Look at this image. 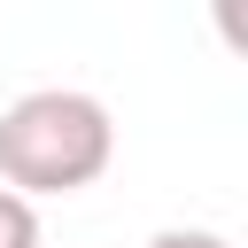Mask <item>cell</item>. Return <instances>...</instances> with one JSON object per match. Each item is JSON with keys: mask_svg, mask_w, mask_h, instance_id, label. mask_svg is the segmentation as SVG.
I'll use <instances>...</instances> for the list:
<instances>
[{"mask_svg": "<svg viewBox=\"0 0 248 248\" xmlns=\"http://www.w3.org/2000/svg\"><path fill=\"white\" fill-rule=\"evenodd\" d=\"M116 124L78 85H39L0 108V186L8 194H78L108 170Z\"/></svg>", "mask_w": 248, "mask_h": 248, "instance_id": "obj_1", "label": "cell"}, {"mask_svg": "<svg viewBox=\"0 0 248 248\" xmlns=\"http://www.w3.org/2000/svg\"><path fill=\"white\" fill-rule=\"evenodd\" d=\"M0 248H39V209L0 186Z\"/></svg>", "mask_w": 248, "mask_h": 248, "instance_id": "obj_2", "label": "cell"}, {"mask_svg": "<svg viewBox=\"0 0 248 248\" xmlns=\"http://www.w3.org/2000/svg\"><path fill=\"white\" fill-rule=\"evenodd\" d=\"M147 248H232L225 232H209V225H170V232H155Z\"/></svg>", "mask_w": 248, "mask_h": 248, "instance_id": "obj_3", "label": "cell"}]
</instances>
